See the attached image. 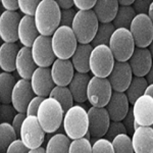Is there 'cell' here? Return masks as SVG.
<instances>
[{
  "mask_svg": "<svg viewBox=\"0 0 153 153\" xmlns=\"http://www.w3.org/2000/svg\"><path fill=\"white\" fill-rule=\"evenodd\" d=\"M135 153H153V128L150 126H139L132 137Z\"/></svg>",
  "mask_w": 153,
  "mask_h": 153,
  "instance_id": "cell-19",
  "label": "cell"
},
{
  "mask_svg": "<svg viewBox=\"0 0 153 153\" xmlns=\"http://www.w3.org/2000/svg\"><path fill=\"white\" fill-rule=\"evenodd\" d=\"M31 51L38 68H51L56 59L51 44V37L40 35L33 43Z\"/></svg>",
  "mask_w": 153,
  "mask_h": 153,
  "instance_id": "cell-12",
  "label": "cell"
},
{
  "mask_svg": "<svg viewBox=\"0 0 153 153\" xmlns=\"http://www.w3.org/2000/svg\"><path fill=\"white\" fill-rule=\"evenodd\" d=\"M133 71L128 61H115L111 74L108 76L112 90L115 92H126L133 80Z\"/></svg>",
  "mask_w": 153,
  "mask_h": 153,
  "instance_id": "cell-15",
  "label": "cell"
},
{
  "mask_svg": "<svg viewBox=\"0 0 153 153\" xmlns=\"http://www.w3.org/2000/svg\"><path fill=\"white\" fill-rule=\"evenodd\" d=\"M1 5L6 11H16L19 9V0H2Z\"/></svg>",
  "mask_w": 153,
  "mask_h": 153,
  "instance_id": "cell-48",
  "label": "cell"
},
{
  "mask_svg": "<svg viewBox=\"0 0 153 153\" xmlns=\"http://www.w3.org/2000/svg\"><path fill=\"white\" fill-rule=\"evenodd\" d=\"M23 16L18 11L4 10L0 16V38L3 43L19 41V26Z\"/></svg>",
  "mask_w": 153,
  "mask_h": 153,
  "instance_id": "cell-13",
  "label": "cell"
},
{
  "mask_svg": "<svg viewBox=\"0 0 153 153\" xmlns=\"http://www.w3.org/2000/svg\"><path fill=\"white\" fill-rule=\"evenodd\" d=\"M135 0H120L118 4L120 6H132L134 4Z\"/></svg>",
  "mask_w": 153,
  "mask_h": 153,
  "instance_id": "cell-51",
  "label": "cell"
},
{
  "mask_svg": "<svg viewBox=\"0 0 153 153\" xmlns=\"http://www.w3.org/2000/svg\"><path fill=\"white\" fill-rule=\"evenodd\" d=\"M16 113L18 111L12 106L11 103H9V104H2L1 103V105H0V122L11 124Z\"/></svg>",
  "mask_w": 153,
  "mask_h": 153,
  "instance_id": "cell-40",
  "label": "cell"
},
{
  "mask_svg": "<svg viewBox=\"0 0 153 153\" xmlns=\"http://www.w3.org/2000/svg\"><path fill=\"white\" fill-rule=\"evenodd\" d=\"M19 41L24 47L31 48L35 40L40 36L37 30L34 16H23L19 26Z\"/></svg>",
  "mask_w": 153,
  "mask_h": 153,
  "instance_id": "cell-23",
  "label": "cell"
},
{
  "mask_svg": "<svg viewBox=\"0 0 153 153\" xmlns=\"http://www.w3.org/2000/svg\"><path fill=\"white\" fill-rule=\"evenodd\" d=\"M62 126L65 134L71 140L85 137L89 132L88 111L80 104L74 105L65 113Z\"/></svg>",
  "mask_w": 153,
  "mask_h": 153,
  "instance_id": "cell-3",
  "label": "cell"
},
{
  "mask_svg": "<svg viewBox=\"0 0 153 153\" xmlns=\"http://www.w3.org/2000/svg\"><path fill=\"white\" fill-rule=\"evenodd\" d=\"M115 58L108 45L93 47L90 56V71L94 76L108 78L115 65Z\"/></svg>",
  "mask_w": 153,
  "mask_h": 153,
  "instance_id": "cell-6",
  "label": "cell"
},
{
  "mask_svg": "<svg viewBox=\"0 0 153 153\" xmlns=\"http://www.w3.org/2000/svg\"><path fill=\"white\" fill-rule=\"evenodd\" d=\"M93 50L91 44H79L71 60L75 71L81 74H89L90 71V56Z\"/></svg>",
  "mask_w": 153,
  "mask_h": 153,
  "instance_id": "cell-25",
  "label": "cell"
},
{
  "mask_svg": "<svg viewBox=\"0 0 153 153\" xmlns=\"http://www.w3.org/2000/svg\"><path fill=\"white\" fill-rule=\"evenodd\" d=\"M148 87V82L145 79V76H133V80L131 82L129 88L126 91L128 99L130 104H134L135 101L145 94V91Z\"/></svg>",
  "mask_w": 153,
  "mask_h": 153,
  "instance_id": "cell-30",
  "label": "cell"
},
{
  "mask_svg": "<svg viewBox=\"0 0 153 153\" xmlns=\"http://www.w3.org/2000/svg\"><path fill=\"white\" fill-rule=\"evenodd\" d=\"M112 87L108 78L92 76L87 89V97L94 107H106L112 95Z\"/></svg>",
  "mask_w": 153,
  "mask_h": 153,
  "instance_id": "cell-8",
  "label": "cell"
},
{
  "mask_svg": "<svg viewBox=\"0 0 153 153\" xmlns=\"http://www.w3.org/2000/svg\"><path fill=\"white\" fill-rule=\"evenodd\" d=\"M109 48L111 49L115 60L120 62L129 61L136 48L135 41L129 29H115L109 41Z\"/></svg>",
  "mask_w": 153,
  "mask_h": 153,
  "instance_id": "cell-7",
  "label": "cell"
},
{
  "mask_svg": "<svg viewBox=\"0 0 153 153\" xmlns=\"http://www.w3.org/2000/svg\"><path fill=\"white\" fill-rule=\"evenodd\" d=\"M26 117H27L26 113L18 112L16 117H14L13 120H12V123H11L12 127L14 128L16 134H18L19 136V132H21V129H22V126H23V123H24V120H26Z\"/></svg>",
  "mask_w": 153,
  "mask_h": 153,
  "instance_id": "cell-47",
  "label": "cell"
},
{
  "mask_svg": "<svg viewBox=\"0 0 153 153\" xmlns=\"http://www.w3.org/2000/svg\"><path fill=\"white\" fill-rule=\"evenodd\" d=\"M96 0H74L75 7L79 9V11H87L93 10L96 5Z\"/></svg>",
  "mask_w": 153,
  "mask_h": 153,
  "instance_id": "cell-46",
  "label": "cell"
},
{
  "mask_svg": "<svg viewBox=\"0 0 153 153\" xmlns=\"http://www.w3.org/2000/svg\"><path fill=\"white\" fill-rule=\"evenodd\" d=\"M130 32L138 48H148L153 40V23L148 14H137L130 27Z\"/></svg>",
  "mask_w": 153,
  "mask_h": 153,
  "instance_id": "cell-9",
  "label": "cell"
},
{
  "mask_svg": "<svg viewBox=\"0 0 153 153\" xmlns=\"http://www.w3.org/2000/svg\"><path fill=\"white\" fill-rule=\"evenodd\" d=\"M49 97L56 99L62 106L65 112L68 111L70 108L74 106V97L68 87H61V86H55L51 91Z\"/></svg>",
  "mask_w": 153,
  "mask_h": 153,
  "instance_id": "cell-32",
  "label": "cell"
},
{
  "mask_svg": "<svg viewBox=\"0 0 153 153\" xmlns=\"http://www.w3.org/2000/svg\"><path fill=\"white\" fill-rule=\"evenodd\" d=\"M65 113L62 106L57 100L52 97H46L39 107L37 118L44 132L52 134L61 127Z\"/></svg>",
  "mask_w": 153,
  "mask_h": 153,
  "instance_id": "cell-2",
  "label": "cell"
},
{
  "mask_svg": "<svg viewBox=\"0 0 153 153\" xmlns=\"http://www.w3.org/2000/svg\"><path fill=\"white\" fill-rule=\"evenodd\" d=\"M30 82L35 95L44 98L49 97L51 91L55 87L51 76L50 68H37Z\"/></svg>",
  "mask_w": 153,
  "mask_h": 153,
  "instance_id": "cell-16",
  "label": "cell"
},
{
  "mask_svg": "<svg viewBox=\"0 0 153 153\" xmlns=\"http://www.w3.org/2000/svg\"><path fill=\"white\" fill-rule=\"evenodd\" d=\"M128 62L131 65L133 75L136 76H145L151 68L153 58L148 48L136 47Z\"/></svg>",
  "mask_w": 153,
  "mask_h": 153,
  "instance_id": "cell-20",
  "label": "cell"
},
{
  "mask_svg": "<svg viewBox=\"0 0 153 153\" xmlns=\"http://www.w3.org/2000/svg\"><path fill=\"white\" fill-rule=\"evenodd\" d=\"M145 94L151 96L153 98V84H148V87L146 89V91H145Z\"/></svg>",
  "mask_w": 153,
  "mask_h": 153,
  "instance_id": "cell-52",
  "label": "cell"
},
{
  "mask_svg": "<svg viewBox=\"0 0 153 153\" xmlns=\"http://www.w3.org/2000/svg\"><path fill=\"white\" fill-rule=\"evenodd\" d=\"M114 153H135L130 135L120 134L112 140Z\"/></svg>",
  "mask_w": 153,
  "mask_h": 153,
  "instance_id": "cell-35",
  "label": "cell"
},
{
  "mask_svg": "<svg viewBox=\"0 0 153 153\" xmlns=\"http://www.w3.org/2000/svg\"><path fill=\"white\" fill-rule=\"evenodd\" d=\"M137 16L132 6H120L118 11L115 16V19H113L112 24L115 27V29H129L131 27L133 19Z\"/></svg>",
  "mask_w": 153,
  "mask_h": 153,
  "instance_id": "cell-31",
  "label": "cell"
},
{
  "mask_svg": "<svg viewBox=\"0 0 153 153\" xmlns=\"http://www.w3.org/2000/svg\"><path fill=\"white\" fill-rule=\"evenodd\" d=\"M122 122H123V124L125 125L128 135H133V133H134V131L136 129V122H135L134 114H133L132 107H130L129 112L127 113V115H126Z\"/></svg>",
  "mask_w": 153,
  "mask_h": 153,
  "instance_id": "cell-44",
  "label": "cell"
},
{
  "mask_svg": "<svg viewBox=\"0 0 153 153\" xmlns=\"http://www.w3.org/2000/svg\"><path fill=\"white\" fill-rule=\"evenodd\" d=\"M75 8L71 9H65V10H61V19H60V26H66L71 27L73 25V22L75 19V16L76 14Z\"/></svg>",
  "mask_w": 153,
  "mask_h": 153,
  "instance_id": "cell-41",
  "label": "cell"
},
{
  "mask_svg": "<svg viewBox=\"0 0 153 153\" xmlns=\"http://www.w3.org/2000/svg\"><path fill=\"white\" fill-rule=\"evenodd\" d=\"M89 117V133L91 138L95 140L103 138L108 131L111 123L107 109L105 107H94L91 106L88 109Z\"/></svg>",
  "mask_w": 153,
  "mask_h": 153,
  "instance_id": "cell-11",
  "label": "cell"
},
{
  "mask_svg": "<svg viewBox=\"0 0 153 153\" xmlns=\"http://www.w3.org/2000/svg\"><path fill=\"white\" fill-rule=\"evenodd\" d=\"M136 128L139 126L153 125V98L144 94L135 101L132 106Z\"/></svg>",
  "mask_w": 153,
  "mask_h": 153,
  "instance_id": "cell-17",
  "label": "cell"
},
{
  "mask_svg": "<svg viewBox=\"0 0 153 153\" xmlns=\"http://www.w3.org/2000/svg\"><path fill=\"white\" fill-rule=\"evenodd\" d=\"M151 2L152 0H135L132 7L136 14H148Z\"/></svg>",
  "mask_w": 153,
  "mask_h": 153,
  "instance_id": "cell-43",
  "label": "cell"
},
{
  "mask_svg": "<svg viewBox=\"0 0 153 153\" xmlns=\"http://www.w3.org/2000/svg\"><path fill=\"white\" fill-rule=\"evenodd\" d=\"M91 78L92 76L89 74H81L76 71L73 80L68 85V88L73 94L74 100L76 103H83L88 100L87 89Z\"/></svg>",
  "mask_w": 153,
  "mask_h": 153,
  "instance_id": "cell-27",
  "label": "cell"
},
{
  "mask_svg": "<svg viewBox=\"0 0 153 153\" xmlns=\"http://www.w3.org/2000/svg\"><path fill=\"white\" fill-rule=\"evenodd\" d=\"M120 134H128L125 125L123 124V122L111 120L109 128H108V131H107V133H106V135L104 136V138H106L107 140L112 142V140L114 139L117 136Z\"/></svg>",
  "mask_w": 153,
  "mask_h": 153,
  "instance_id": "cell-39",
  "label": "cell"
},
{
  "mask_svg": "<svg viewBox=\"0 0 153 153\" xmlns=\"http://www.w3.org/2000/svg\"><path fill=\"white\" fill-rule=\"evenodd\" d=\"M29 153H46V150L44 147H39V148H36V149H31L29 151Z\"/></svg>",
  "mask_w": 153,
  "mask_h": 153,
  "instance_id": "cell-53",
  "label": "cell"
},
{
  "mask_svg": "<svg viewBox=\"0 0 153 153\" xmlns=\"http://www.w3.org/2000/svg\"><path fill=\"white\" fill-rule=\"evenodd\" d=\"M148 16H149L150 19H151V21H152V23H153V0H152L151 4H150L149 11H148Z\"/></svg>",
  "mask_w": 153,
  "mask_h": 153,
  "instance_id": "cell-54",
  "label": "cell"
},
{
  "mask_svg": "<svg viewBox=\"0 0 153 153\" xmlns=\"http://www.w3.org/2000/svg\"><path fill=\"white\" fill-rule=\"evenodd\" d=\"M145 79H146L148 84H153V63H152L151 68H150L149 71L147 73V75L145 76Z\"/></svg>",
  "mask_w": 153,
  "mask_h": 153,
  "instance_id": "cell-50",
  "label": "cell"
},
{
  "mask_svg": "<svg viewBox=\"0 0 153 153\" xmlns=\"http://www.w3.org/2000/svg\"><path fill=\"white\" fill-rule=\"evenodd\" d=\"M35 96L30 80L19 79L12 91L11 104L18 112L26 113L30 101Z\"/></svg>",
  "mask_w": 153,
  "mask_h": 153,
  "instance_id": "cell-14",
  "label": "cell"
},
{
  "mask_svg": "<svg viewBox=\"0 0 153 153\" xmlns=\"http://www.w3.org/2000/svg\"><path fill=\"white\" fill-rule=\"evenodd\" d=\"M56 2H57L58 6L60 7L61 10L74 8V6H75L74 0H56Z\"/></svg>",
  "mask_w": 153,
  "mask_h": 153,
  "instance_id": "cell-49",
  "label": "cell"
},
{
  "mask_svg": "<svg viewBox=\"0 0 153 153\" xmlns=\"http://www.w3.org/2000/svg\"><path fill=\"white\" fill-rule=\"evenodd\" d=\"M118 8L120 4L117 0H98L93 10L100 24H108L112 23L115 19Z\"/></svg>",
  "mask_w": 153,
  "mask_h": 153,
  "instance_id": "cell-26",
  "label": "cell"
},
{
  "mask_svg": "<svg viewBox=\"0 0 153 153\" xmlns=\"http://www.w3.org/2000/svg\"><path fill=\"white\" fill-rule=\"evenodd\" d=\"M114 31H115V27L113 26L112 23L100 24L97 34H96L95 38L93 39L91 45L93 47L98 45H109L110 38H111L112 34L114 33Z\"/></svg>",
  "mask_w": 153,
  "mask_h": 153,
  "instance_id": "cell-34",
  "label": "cell"
},
{
  "mask_svg": "<svg viewBox=\"0 0 153 153\" xmlns=\"http://www.w3.org/2000/svg\"><path fill=\"white\" fill-rule=\"evenodd\" d=\"M16 139H19V135L16 134L12 125L8 123H1L0 124V151L1 153H6L9 145Z\"/></svg>",
  "mask_w": 153,
  "mask_h": 153,
  "instance_id": "cell-33",
  "label": "cell"
},
{
  "mask_svg": "<svg viewBox=\"0 0 153 153\" xmlns=\"http://www.w3.org/2000/svg\"><path fill=\"white\" fill-rule=\"evenodd\" d=\"M71 139L65 134L58 133L51 136L45 147L46 153H70Z\"/></svg>",
  "mask_w": 153,
  "mask_h": 153,
  "instance_id": "cell-29",
  "label": "cell"
},
{
  "mask_svg": "<svg viewBox=\"0 0 153 153\" xmlns=\"http://www.w3.org/2000/svg\"><path fill=\"white\" fill-rule=\"evenodd\" d=\"M61 9L56 0H41L34 16L39 34L51 37L60 27Z\"/></svg>",
  "mask_w": 153,
  "mask_h": 153,
  "instance_id": "cell-1",
  "label": "cell"
},
{
  "mask_svg": "<svg viewBox=\"0 0 153 153\" xmlns=\"http://www.w3.org/2000/svg\"><path fill=\"white\" fill-rule=\"evenodd\" d=\"M99 21L94 10L76 12L71 25L74 33L79 44H91L97 34L99 28Z\"/></svg>",
  "mask_w": 153,
  "mask_h": 153,
  "instance_id": "cell-4",
  "label": "cell"
},
{
  "mask_svg": "<svg viewBox=\"0 0 153 153\" xmlns=\"http://www.w3.org/2000/svg\"><path fill=\"white\" fill-rule=\"evenodd\" d=\"M16 76L11 73L2 71L0 74V102L2 104L11 103V95L16 84Z\"/></svg>",
  "mask_w": 153,
  "mask_h": 153,
  "instance_id": "cell-28",
  "label": "cell"
},
{
  "mask_svg": "<svg viewBox=\"0 0 153 153\" xmlns=\"http://www.w3.org/2000/svg\"><path fill=\"white\" fill-rule=\"evenodd\" d=\"M29 148L19 138V139H16V141H13L9 145V147L6 150V153H29Z\"/></svg>",
  "mask_w": 153,
  "mask_h": 153,
  "instance_id": "cell-45",
  "label": "cell"
},
{
  "mask_svg": "<svg viewBox=\"0 0 153 153\" xmlns=\"http://www.w3.org/2000/svg\"><path fill=\"white\" fill-rule=\"evenodd\" d=\"M38 66L36 65L33 59L31 48L29 47H21L16 57V71L21 76V79L25 80H31L34 71Z\"/></svg>",
  "mask_w": 153,
  "mask_h": 153,
  "instance_id": "cell-22",
  "label": "cell"
},
{
  "mask_svg": "<svg viewBox=\"0 0 153 153\" xmlns=\"http://www.w3.org/2000/svg\"><path fill=\"white\" fill-rule=\"evenodd\" d=\"M45 134L46 133L39 124L37 117L27 115L22 126L19 137L24 142V144L31 150L42 146L45 140Z\"/></svg>",
  "mask_w": 153,
  "mask_h": 153,
  "instance_id": "cell-10",
  "label": "cell"
},
{
  "mask_svg": "<svg viewBox=\"0 0 153 153\" xmlns=\"http://www.w3.org/2000/svg\"><path fill=\"white\" fill-rule=\"evenodd\" d=\"M148 49H149L150 53H151V55H152V58H153V40L151 42V44L149 45V47H148Z\"/></svg>",
  "mask_w": 153,
  "mask_h": 153,
  "instance_id": "cell-55",
  "label": "cell"
},
{
  "mask_svg": "<svg viewBox=\"0 0 153 153\" xmlns=\"http://www.w3.org/2000/svg\"><path fill=\"white\" fill-rule=\"evenodd\" d=\"M44 97H41V96H35L31 101H30L28 107H27V111L26 114L30 117V115H34V117H37V113H38V109L40 107L41 103L43 102Z\"/></svg>",
  "mask_w": 153,
  "mask_h": 153,
  "instance_id": "cell-42",
  "label": "cell"
},
{
  "mask_svg": "<svg viewBox=\"0 0 153 153\" xmlns=\"http://www.w3.org/2000/svg\"><path fill=\"white\" fill-rule=\"evenodd\" d=\"M53 52L59 59H70L75 53L79 42L71 27L60 26L51 36Z\"/></svg>",
  "mask_w": 153,
  "mask_h": 153,
  "instance_id": "cell-5",
  "label": "cell"
},
{
  "mask_svg": "<svg viewBox=\"0 0 153 153\" xmlns=\"http://www.w3.org/2000/svg\"><path fill=\"white\" fill-rule=\"evenodd\" d=\"M70 153H92V143L86 137L71 140Z\"/></svg>",
  "mask_w": 153,
  "mask_h": 153,
  "instance_id": "cell-36",
  "label": "cell"
},
{
  "mask_svg": "<svg viewBox=\"0 0 153 153\" xmlns=\"http://www.w3.org/2000/svg\"><path fill=\"white\" fill-rule=\"evenodd\" d=\"M50 70L51 76L55 86H61V87H68L76 74L71 59L56 58Z\"/></svg>",
  "mask_w": 153,
  "mask_h": 153,
  "instance_id": "cell-18",
  "label": "cell"
},
{
  "mask_svg": "<svg viewBox=\"0 0 153 153\" xmlns=\"http://www.w3.org/2000/svg\"><path fill=\"white\" fill-rule=\"evenodd\" d=\"M105 108L109 113L111 120L122 122L130 109V102L126 93L113 91L111 98Z\"/></svg>",
  "mask_w": 153,
  "mask_h": 153,
  "instance_id": "cell-21",
  "label": "cell"
},
{
  "mask_svg": "<svg viewBox=\"0 0 153 153\" xmlns=\"http://www.w3.org/2000/svg\"><path fill=\"white\" fill-rule=\"evenodd\" d=\"M41 0H19V7L24 16H34Z\"/></svg>",
  "mask_w": 153,
  "mask_h": 153,
  "instance_id": "cell-37",
  "label": "cell"
},
{
  "mask_svg": "<svg viewBox=\"0 0 153 153\" xmlns=\"http://www.w3.org/2000/svg\"><path fill=\"white\" fill-rule=\"evenodd\" d=\"M92 153H114L112 142L104 137L95 140L92 144Z\"/></svg>",
  "mask_w": 153,
  "mask_h": 153,
  "instance_id": "cell-38",
  "label": "cell"
},
{
  "mask_svg": "<svg viewBox=\"0 0 153 153\" xmlns=\"http://www.w3.org/2000/svg\"><path fill=\"white\" fill-rule=\"evenodd\" d=\"M21 47L18 43H2L0 46V68L3 71H16V57Z\"/></svg>",
  "mask_w": 153,
  "mask_h": 153,
  "instance_id": "cell-24",
  "label": "cell"
}]
</instances>
